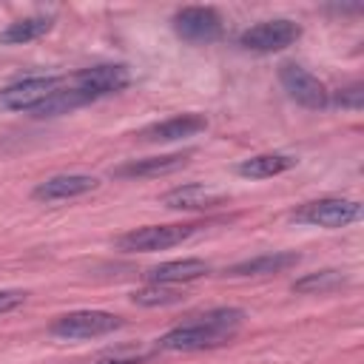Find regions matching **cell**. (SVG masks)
I'll use <instances>...</instances> for the list:
<instances>
[{
  "label": "cell",
  "instance_id": "cell-10",
  "mask_svg": "<svg viewBox=\"0 0 364 364\" xmlns=\"http://www.w3.org/2000/svg\"><path fill=\"white\" fill-rule=\"evenodd\" d=\"M97 185H100V179L91 176V173H57V176H48L43 182H37L34 191H31V199H37V202H63V199L91 193Z\"/></svg>",
  "mask_w": 364,
  "mask_h": 364
},
{
  "label": "cell",
  "instance_id": "cell-8",
  "mask_svg": "<svg viewBox=\"0 0 364 364\" xmlns=\"http://www.w3.org/2000/svg\"><path fill=\"white\" fill-rule=\"evenodd\" d=\"M279 82L290 100H296L299 105H304L310 111H321L330 105V91L324 88V82L318 77H313L307 68H301L299 63H282Z\"/></svg>",
  "mask_w": 364,
  "mask_h": 364
},
{
  "label": "cell",
  "instance_id": "cell-5",
  "mask_svg": "<svg viewBox=\"0 0 364 364\" xmlns=\"http://www.w3.org/2000/svg\"><path fill=\"white\" fill-rule=\"evenodd\" d=\"M128 82H131L128 65H122V63H100V65L77 71L74 80H71V88L85 102H94V100L119 94L122 88H128Z\"/></svg>",
  "mask_w": 364,
  "mask_h": 364
},
{
  "label": "cell",
  "instance_id": "cell-4",
  "mask_svg": "<svg viewBox=\"0 0 364 364\" xmlns=\"http://www.w3.org/2000/svg\"><path fill=\"white\" fill-rule=\"evenodd\" d=\"M293 222L299 225H310V228H347L353 222L361 219V205L355 199H344V196H321V199H310L304 205H299L290 213Z\"/></svg>",
  "mask_w": 364,
  "mask_h": 364
},
{
  "label": "cell",
  "instance_id": "cell-2",
  "mask_svg": "<svg viewBox=\"0 0 364 364\" xmlns=\"http://www.w3.org/2000/svg\"><path fill=\"white\" fill-rule=\"evenodd\" d=\"M205 225L202 222H188V225H145L134 228L122 236H117V250L125 253H154V250H168L173 245L188 242L193 233H199Z\"/></svg>",
  "mask_w": 364,
  "mask_h": 364
},
{
  "label": "cell",
  "instance_id": "cell-22",
  "mask_svg": "<svg viewBox=\"0 0 364 364\" xmlns=\"http://www.w3.org/2000/svg\"><path fill=\"white\" fill-rule=\"evenodd\" d=\"M26 299H28L26 290H0V313H11V310H17Z\"/></svg>",
  "mask_w": 364,
  "mask_h": 364
},
{
  "label": "cell",
  "instance_id": "cell-19",
  "mask_svg": "<svg viewBox=\"0 0 364 364\" xmlns=\"http://www.w3.org/2000/svg\"><path fill=\"white\" fill-rule=\"evenodd\" d=\"M182 299L185 293L176 290L173 284H145L131 293V301L139 307H168V304H179Z\"/></svg>",
  "mask_w": 364,
  "mask_h": 364
},
{
  "label": "cell",
  "instance_id": "cell-21",
  "mask_svg": "<svg viewBox=\"0 0 364 364\" xmlns=\"http://www.w3.org/2000/svg\"><path fill=\"white\" fill-rule=\"evenodd\" d=\"M151 353H105V355H100L94 364H142L145 358H148Z\"/></svg>",
  "mask_w": 364,
  "mask_h": 364
},
{
  "label": "cell",
  "instance_id": "cell-16",
  "mask_svg": "<svg viewBox=\"0 0 364 364\" xmlns=\"http://www.w3.org/2000/svg\"><path fill=\"white\" fill-rule=\"evenodd\" d=\"M296 156L290 154H279V151H270V154H256V156H247L236 165V173L245 176V179H270V176H279L290 168H296Z\"/></svg>",
  "mask_w": 364,
  "mask_h": 364
},
{
  "label": "cell",
  "instance_id": "cell-18",
  "mask_svg": "<svg viewBox=\"0 0 364 364\" xmlns=\"http://www.w3.org/2000/svg\"><path fill=\"white\" fill-rule=\"evenodd\" d=\"M344 284H347V276L341 270H318V273H307V276L296 279L290 284V290L301 293V296H324V293L341 290Z\"/></svg>",
  "mask_w": 364,
  "mask_h": 364
},
{
  "label": "cell",
  "instance_id": "cell-6",
  "mask_svg": "<svg viewBox=\"0 0 364 364\" xmlns=\"http://www.w3.org/2000/svg\"><path fill=\"white\" fill-rule=\"evenodd\" d=\"M171 23H173V31L191 46H210L225 31L222 14L210 6H185L171 17Z\"/></svg>",
  "mask_w": 364,
  "mask_h": 364
},
{
  "label": "cell",
  "instance_id": "cell-1",
  "mask_svg": "<svg viewBox=\"0 0 364 364\" xmlns=\"http://www.w3.org/2000/svg\"><path fill=\"white\" fill-rule=\"evenodd\" d=\"M245 321L242 307H213L188 324H179L156 338V353H196L228 344Z\"/></svg>",
  "mask_w": 364,
  "mask_h": 364
},
{
  "label": "cell",
  "instance_id": "cell-9",
  "mask_svg": "<svg viewBox=\"0 0 364 364\" xmlns=\"http://www.w3.org/2000/svg\"><path fill=\"white\" fill-rule=\"evenodd\" d=\"M63 85V77H26L0 88V111H31Z\"/></svg>",
  "mask_w": 364,
  "mask_h": 364
},
{
  "label": "cell",
  "instance_id": "cell-3",
  "mask_svg": "<svg viewBox=\"0 0 364 364\" xmlns=\"http://www.w3.org/2000/svg\"><path fill=\"white\" fill-rule=\"evenodd\" d=\"M122 324L125 321L108 310H71V313L57 316L48 324V333L63 341H85V338L108 336V333L119 330Z\"/></svg>",
  "mask_w": 364,
  "mask_h": 364
},
{
  "label": "cell",
  "instance_id": "cell-14",
  "mask_svg": "<svg viewBox=\"0 0 364 364\" xmlns=\"http://www.w3.org/2000/svg\"><path fill=\"white\" fill-rule=\"evenodd\" d=\"M222 202H225V193H219L208 185H199V182L173 188V191L159 196V205H165L168 210H208V208H216Z\"/></svg>",
  "mask_w": 364,
  "mask_h": 364
},
{
  "label": "cell",
  "instance_id": "cell-15",
  "mask_svg": "<svg viewBox=\"0 0 364 364\" xmlns=\"http://www.w3.org/2000/svg\"><path fill=\"white\" fill-rule=\"evenodd\" d=\"M208 273H210V264L205 259H173V262L154 264L145 273V279H148V284H185V282H196Z\"/></svg>",
  "mask_w": 364,
  "mask_h": 364
},
{
  "label": "cell",
  "instance_id": "cell-20",
  "mask_svg": "<svg viewBox=\"0 0 364 364\" xmlns=\"http://www.w3.org/2000/svg\"><path fill=\"white\" fill-rule=\"evenodd\" d=\"M330 102H333V105H341V108H347V111H361V108H364V85H361V82L344 85V88H338L336 94H330Z\"/></svg>",
  "mask_w": 364,
  "mask_h": 364
},
{
  "label": "cell",
  "instance_id": "cell-17",
  "mask_svg": "<svg viewBox=\"0 0 364 364\" xmlns=\"http://www.w3.org/2000/svg\"><path fill=\"white\" fill-rule=\"evenodd\" d=\"M54 28V17L51 14H34V17H23L9 23L0 31V46H23L31 40H40L43 34H48Z\"/></svg>",
  "mask_w": 364,
  "mask_h": 364
},
{
  "label": "cell",
  "instance_id": "cell-11",
  "mask_svg": "<svg viewBox=\"0 0 364 364\" xmlns=\"http://www.w3.org/2000/svg\"><path fill=\"white\" fill-rule=\"evenodd\" d=\"M191 159V151H176V154H159V156H145V159H131L125 165H117L111 171L114 179H151V176H165L179 168H185Z\"/></svg>",
  "mask_w": 364,
  "mask_h": 364
},
{
  "label": "cell",
  "instance_id": "cell-12",
  "mask_svg": "<svg viewBox=\"0 0 364 364\" xmlns=\"http://www.w3.org/2000/svg\"><path fill=\"white\" fill-rule=\"evenodd\" d=\"M301 262V256L296 250H276V253H262V256H253V259H245V262H236L225 270V276L230 279H250V276H276V273H284L290 267H296Z\"/></svg>",
  "mask_w": 364,
  "mask_h": 364
},
{
  "label": "cell",
  "instance_id": "cell-13",
  "mask_svg": "<svg viewBox=\"0 0 364 364\" xmlns=\"http://www.w3.org/2000/svg\"><path fill=\"white\" fill-rule=\"evenodd\" d=\"M208 128V117L205 114H179V117H171V119H162V122H154L148 128L139 131V136L145 142H176V139H188V136H196L199 131Z\"/></svg>",
  "mask_w": 364,
  "mask_h": 364
},
{
  "label": "cell",
  "instance_id": "cell-7",
  "mask_svg": "<svg viewBox=\"0 0 364 364\" xmlns=\"http://www.w3.org/2000/svg\"><path fill=\"white\" fill-rule=\"evenodd\" d=\"M299 37H301V26L287 20V17H279V20H264V23H256V26L245 28L239 34V46L245 51L273 54V51H282V48L293 46Z\"/></svg>",
  "mask_w": 364,
  "mask_h": 364
}]
</instances>
